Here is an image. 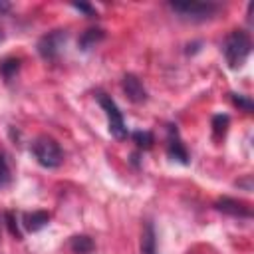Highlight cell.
<instances>
[{
	"mask_svg": "<svg viewBox=\"0 0 254 254\" xmlns=\"http://www.w3.org/2000/svg\"><path fill=\"white\" fill-rule=\"evenodd\" d=\"M222 50H224V58H226L228 65L230 67H240L246 62V58L250 56V50H252L250 36L244 30H234L224 40Z\"/></svg>",
	"mask_w": 254,
	"mask_h": 254,
	"instance_id": "1",
	"label": "cell"
},
{
	"mask_svg": "<svg viewBox=\"0 0 254 254\" xmlns=\"http://www.w3.org/2000/svg\"><path fill=\"white\" fill-rule=\"evenodd\" d=\"M32 153L36 157V161L46 167V169H56L62 161H64V153L62 147L58 145V141H54L52 137H38L32 143Z\"/></svg>",
	"mask_w": 254,
	"mask_h": 254,
	"instance_id": "2",
	"label": "cell"
},
{
	"mask_svg": "<svg viewBox=\"0 0 254 254\" xmlns=\"http://www.w3.org/2000/svg\"><path fill=\"white\" fill-rule=\"evenodd\" d=\"M169 8L175 14H179V18L190 20V22L208 20L218 10V6L212 4V2H171Z\"/></svg>",
	"mask_w": 254,
	"mask_h": 254,
	"instance_id": "3",
	"label": "cell"
},
{
	"mask_svg": "<svg viewBox=\"0 0 254 254\" xmlns=\"http://www.w3.org/2000/svg\"><path fill=\"white\" fill-rule=\"evenodd\" d=\"M97 101H99V105H101L103 111H105L109 133H111L115 139H125V137H127V127H125L123 115H121L119 107L115 105V101H113L109 95H105V93H97Z\"/></svg>",
	"mask_w": 254,
	"mask_h": 254,
	"instance_id": "4",
	"label": "cell"
},
{
	"mask_svg": "<svg viewBox=\"0 0 254 254\" xmlns=\"http://www.w3.org/2000/svg\"><path fill=\"white\" fill-rule=\"evenodd\" d=\"M67 40V32L65 30H54V32H48L46 36L40 38L38 42V54L44 58V60H56L64 48Z\"/></svg>",
	"mask_w": 254,
	"mask_h": 254,
	"instance_id": "5",
	"label": "cell"
},
{
	"mask_svg": "<svg viewBox=\"0 0 254 254\" xmlns=\"http://www.w3.org/2000/svg\"><path fill=\"white\" fill-rule=\"evenodd\" d=\"M121 87H123L125 95H127L133 103H143V101L147 99V91H145L141 79H139L137 75H133V73L123 75V79H121Z\"/></svg>",
	"mask_w": 254,
	"mask_h": 254,
	"instance_id": "6",
	"label": "cell"
},
{
	"mask_svg": "<svg viewBox=\"0 0 254 254\" xmlns=\"http://www.w3.org/2000/svg\"><path fill=\"white\" fill-rule=\"evenodd\" d=\"M167 153H169L171 159H175V161H179V163H183V165L189 163V153H187V149H185V145H183V141H181V137H179V133H177L175 127H169Z\"/></svg>",
	"mask_w": 254,
	"mask_h": 254,
	"instance_id": "7",
	"label": "cell"
},
{
	"mask_svg": "<svg viewBox=\"0 0 254 254\" xmlns=\"http://www.w3.org/2000/svg\"><path fill=\"white\" fill-rule=\"evenodd\" d=\"M216 208L226 212V214H232V216H240V218H250L252 216V210L240 202V200H234V198H220L216 202Z\"/></svg>",
	"mask_w": 254,
	"mask_h": 254,
	"instance_id": "8",
	"label": "cell"
},
{
	"mask_svg": "<svg viewBox=\"0 0 254 254\" xmlns=\"http://www.w3.org/2000/svg\"><path fill=\"white\" fill-rule=\"evenodd\" d=\"M50 220V214L44 212V210H36V212H26L24 214V226L30 230V232H38L42 230Z\"/></svg>",
	"mask_w": 254,
	"mask_h": 254,
	"instance_id": "9",
	"label": "cell"
},
{
	"mask_svg": "<svg viewBox=\"0 0 254 254\" xmlns=\"http://www.w3.org/2000/svg\"><path fill=\"white\" fill-rule=\"evenodd\" d=\"M105 38V32L101 30V28H89V30H85L83 34H81V38H79V48L81 50H91L95 44H99L101 40Z\"/></svg>",
	"mask_w": 254,
	"mask_h": 254,
	"instance_id": "10",
	"label": "cell"
},
{
	"mask_svg": "<svg viewBox=\"0 0 254 254\" xmlns=\"http://www.w3.org/2000/svg\"><path fill=\"white\" fill-rule=\"evenodd\" d=\"M73 254H91L93 250V240L85 234H79V236H73L71 242H69Z\"/></svg>",
	"mask_w": 254,
	"mask_h": 254,
	"instance_id": "11",
	"label": "cell"
},
{
	"mask_svg": "<svg viewBox=\"0 0 254 254\" xmlns=\"http://www.w3.org/2000/svg\"><path fill=\"white\" fill-rule=\"evenodd\" d=\"M141 254H155V230H153V224L151 222H147L145 224V230H143Z\"/></svg>",
	"mask_w": 254,
	"mask_h": 254,
	"instance_id": "12",
	"label": "cell"
},
{
	"mask_svg": "<svg viewBox=\"0 0 254 254\" xmlns=\"http://www.w3.org/2000/svg\"><path fill=\"white\" fill-rule=\"evenodd\" d=\"M18 69H20V60H16V58H6V60L0 64V73H2L6 79H10Z\"/></svg>",
	"mask_w": 254,
	"mask_h": 254,
	"instance_id": "13",
	"label": "cell"
},
{
	"mask_svg": "<svg viewBox=\"0 0 254 254\" xmlns=\"http://www.w3.org/2000/svg\"><path fill=\"white\" fill-rule=\"evenodd\" d=\"M131 137H133V141L137 143V147H141V149H151L153 143H155L153 133H149V131H135Z\"/></svg>",
	"mask_w": 254,
	"mask_h": 254,
	"instance_id": "14",
	"label": "cell"
},
{
	"mask_svg": "<svg viewBox=\"0 0 254 254\" xmlns=\"http://www.w3.org/2000/svg\"><path fill=\"white\" fill-rule=\"evenodd\" d=\"M228 115H214L212 117V131H214V137H222L228 129Z\"/></svg>",
	"mask_w": 254,
	"mask_h": 254,
	"instance_id": "15",
	"label": "cell"
},
{
	"mask_svg": "<svg viewBox=\"0 0 254 254\" xmlns=\"http://www.w3.org/2000/svg\"><path fill=\"white\" fill-rule=\"evenodd\" d=\"M232 101H234L236 107H240V109H244V111H248V113L254 109V103H252L248 97H244V95H236V93H232Z\"/></svg>",
	"mask_w": 254,
	"mask_h": 254,
	"instance_id": "16",
	"label": "cell"
},
{
	"mask_svg": "<svg viewBox=\"0 0 254 254\" xmlns=\"http://www.w3.org/2000/svg\"><path fill=\"white\" fill-rule=\"evenodd\" d=\"M4 218H6V224H8L10 234H12V236H16V238H22V234H20V230H18V224H16L14 214H12V212H6V214H4Z\"/></svg>",
	"mask_w": 254,
	"mask_h": 254,
	"instance_id": "17",
	"label": "cell"
},
{
	"mask_svg": "<svg viewBox=\"0 0 254 254\" xmlns=\"http://www.w3.org/2000/svg\"><path fill=\"white\" fill-rule=\"evenodd\" d=\"M8 181H10V169H8L6 161H4V157L0 155V187L6 185Z\"/></svg>",
	"mask_w": 254,
	"mask_h": 254,
	"instance_id": "18",
	"label": "cell"
},
{
	"mask_svg": "<svg viewBox=\"0 0 254 254\" xmlns=\"http://www.w3.org/2000/svg\"><path fill=\"white\" fill-rule=\"evenodd\" d=\"M73 8H75V10H81V12H85L87 16H93V12H95V10H93L89 4H73Z\"/></svg>",
	"mask_w": 254,
	"mask_h": 254,
	"instance_id": "19",
	"label": "cell"
},
{
	"mask_svg": "<svg viewBox=\"0 0 254 254\" xmlns=\"http://www.w3.org/2000/svg\"><path fill=\"white\" fill-rule=\"evenodd\" d=\"M6 10H10V4L8 2H0V12H6Z\"/></svg>",
	"mask_w": 254,
	"mask_h": 254,
	"instance_id": "20",
	"label": "cell"
}]
</instances>
